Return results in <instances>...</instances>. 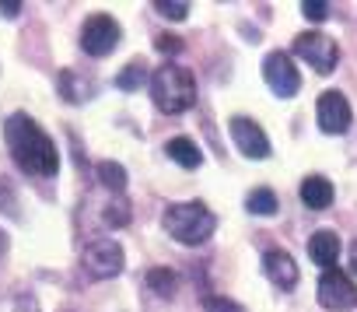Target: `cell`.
<instances>
[{"mask_svg":"<svg viewBox=\"0 0 357 312\" xmlns=\"http://www.w3.org/2000/svg\"><path fill=\"white\" fill-rule=\"evenodd\" d=\"M263 77H266L270 91L280 95V98H294L301 91V74H298V67L291 64V57L284 50H273L263 60Z\"/></svg>","mask_w":357,"mask_h":312,"instance_id":"8","label":"cell"},{"mask_svg":"<svg viewBox=\"0 0 357 312\" xmlns=\"http://www.w3.org/2000/svg\"><path fill=\"white\" fill-rule=\"evenodd\" d=\"M22 0H0V15H4V18H18L22 15Z\"/></svg>","mask_w":357,"mask_h":312,"instance_id":"24","label":"cell"},{"mask_svg":"<svg viewBox=\"0 0 357 312\" xmlns=\"http://www.w3.org/2000/svg\"><path fill=\"white\" fill-rule=\"evenodd\" d=\"M294 57H301L305 64H312L315 74H333L336 64H340V46L326 32H305V36L294 39Z\"/></svg>","mask_w":357,"mask_h":312,"instance_id":"5","label":"cell"},{"mask_svg":"<svg viewBox=\"0 0 357 312\" xmlns=\"http://www.w3.org/2000/svg\"><path fill=\"white\" fill-rule=\"evenodd\" d=\"M308 256H312V263H319L322 270L336 267V260H340V235L329 232V228L312 232V239H308Z\"/></svg>","mask_w":357,"mask_h":312,"instance_id":"12","label":"cell"},{"mask_svg":"<svg viewBox=\"0 0 357 312\" xmlns=\"http://www.w3.org/2000/svg\"><path fill=\"white\" fill-rule=\"evenodd\" d=\"M165 151H168V158H172L175 165H183V169H200V162H204L200 147H197L190 137H172V140L165 144Z\"/></svg>","mask_w":357,"mask_h":312,"instance_id":"14","label":"cell"},{"mask_svg":"<svg viewBox=\"0 0 357 312\" xmlns=\"http://www.w3.org/2000/svg\"><path fill=\"white\" fill-rule=\"evenodd\" d=\"M119 36H123V29L112 15H91L81 25V50L88 57H109L119 46Z\"/></svg>","mask_w":357,"mask_h":312,"instance_id":"6","label":"cell"},{"mask_svg":"<svg viewBox=\"0 0 357 312\" xmlns=\"http://www.w3.org/2000/svg\"><path fill=\"white\" fill-rule=\"evenodd\" d=\"M105 225H109V228H126V225H130V204H126L123 197L105 207Z\"/></svg>","mask_w":357,"mask_h":312,"instance_id":"21","label":"cell"},{"mask_svg":"<svg viewBox=\"0 0 357 312\" xmlns=\"http://www.w3.org/2000/svg\"><path fill=\"white\" fill-rule=\"evenodd\" d=\"M4 249H8V235L0 232V256H4Z\"/></svg>","mask_w":357,"mask_h":312,"instance_id":"27","label":"cell"},{"mask_svg":"<svg viewBox=\"0 0 357 312\" xmlns=\"http://www.w3.org/2000/svg\"><path fill=\"white\" fill-rule=\"evenodd\" d=\"M204 312H245L238 302L225 298V295H207L204 298Z\"/></svg>","mask_w":357,"mask_h":312,"instance_id":"22","label":"cell"},{"mask_svg":"<svg viewBox=\"0 0 357 312\" xmlns=\"http://www.w3.org/2000/svg\"><path fill=\"white\" fill-rule=\"evenodd\" d=\"M154 46H158L161 53H178V50H183V43H178L175 36H161V39H158Z\"/></svg>","mask_w":357,"mask_h":312,"instance_id":"25","label":"cell"},{"mask_svg":"<svg viewBox=\"0 0 357 312\" xmlns=\"http://www.w3.org/2000/svg\"><path fill=\"white\" fill-rule=\"evenodd\" d=\"M4 144L22 172L43 176V179L60 172V151H56L53 137L29 112H11L4 119Z\"/></svg>","mask_w":357,"mask_h":312,"instance_id":"1","label":"cell"},{"mask_svg":"<svg viewBox=\"0 0 357 312\" xmlns=\"http://www.w3.org/2000/svg\"><path fill=\"white\" fill-rule=\"evenodd\" d=\"M161 228L175 239V242H183V246H204L214 228H218V218L207 204L200 200H183V204H172L165 207L161 214Z\"/></svg>","mask_w":357,"mask_h":312,"instance_id":"3","label":"cell"},{"mask_svg":"<svg viewBox=\"0 0 357 312\" xmlns=\"http://www.w3.org/2000/svg\"><path fill=\"white\" fill-rule=\"evenodd\" d=\"M228 130H231V140H235V147L245 154V158H270V137H266V130L256 123V119H249V116H231V123H228Z\"/></svg>","mask_w":357,"mask_h":312,"instance_id":"9","label":"cell"},{"mask_svg":"<svg viewBox=\"0 0 357 312\" xmlns=\"http://www.w3.org/2000/svg\"><path fill=\"white\" fill-rule=\"evenodd\" d=\"M301 15H305L308 22H326V18H329V4H326V0H305Z\"/></svg>","mask_w":357,"mask_h":312,"instance_id":"23","label":"cell"},{"mask_svg":"<svg viewBox=\"0 0 357 312\" xmlns=\"http://www.w3.org/2000/svg\"><path fill=\"white\" fill-rule=\"evenodd\" d=\"M144 81H147V70H144L140 60L126 64V70L116 74V88H119V91H137V88H144Z\"/></svg>","mask_w":357,"mask_h":312,"instance_id":"19","label":"cell"},{"mask_svg":"<svg viewBox=\"0 0 357 312\" xmlns=\"http://www.w3.org/2000/svg\"><path fill=\"white\" fill-rule=\"evenodd\" d=\"M56 88H60V95L67 98V102H84L88 98V81H81L74 70H63L60 77H56Z\"/></svg>","mask_w":357,"mask_h":312,"instance_id":"17","label":"cell"},{"mask_svg":"<svg viewBox=\"0 0 357 312\" xmlns=\"http://www.w3.org/2000/svg\"><path fill=\"white\" fill-rule=\"evenodd\" d=\"M263 274L284 291H291L298 284V263L291 260L287 249H266L263 253Z\"/></svg>","mask_w":357,"mask_h":312,"instance_id":"11","label":"cell"},{"mask_svg":"<svg viewBox=\"0 0 357 312\" xmlns=\"http://www.w3.org/2000/svg\"><path fill=\"white\" fill-rule=\"evenodd\" d=\"M319 305L329 309V312H347L357 305V284L340 270V267H329L322 270L319 277Z\"/></svg>","mask_w":357,"mask_h":312,"instance_id":"7","label":"cell"},{"mask_svg":"<svg viewBox=\"0 0 357 312\" xmlns=\"http://www.w3.org/2000/svg\"><path fill=\"white\" fill-rule=\"evenodd\" d=\"M315 119H319L322 133H347L350 119H354V109L340 91H322L319 102H315Z\"/></svg>","mask_w":357,"mask_h":312,"instance_id":"10","label":"cell"},{"mask_svg":"<svg viewBox=\"0 0 357 312\" xmlns=\"http://www.w3.org/2000/svg\"><path fill=\"white\" fill-rule=\"evenodd\" d=\"M298 193H301V204L308 211H326L333 204V183L326 176H305Z\"/></svg>","mask_w":357,"mask_h":312,"instance_id":"13","label":"cell"},{"mask_svg":"<svg viewBox=\"0 0 357 312\" xmlns=\"http://www.w3.org/2000/svg\"><path fill=\"white\" fill-rule=\"evenodd\" d=\"M151 8L161 18H168V22H186L190 18V4H186V0H154Z\"/></svg>","mask_w":357,"mask_h":312,"instance_id":"20","label":"cell"},{"mask_svg":"<svg viewBox=\"0 0 357 312\" xmlns=\"http://www.w3.org/2000/svg\"><path fill=\"white\" fill-rule=\"evenodd\" d=\"M350 270H354V274H357V242H354V246H350Z\"/></svg>","mask_w":357,"mask_h":312,"instance_id":"26","label":"cell"},{"mask_svg":"<svg viewBox=\"0 0 357 312\" xmlns=\"http://www.w3.org/2000/svg\"><path fill=\"white\" fill-rule=\"evenodd\" d=\"M147 288H151L158 298H175V291H178V274H172L168 267H154V270H147Z\"/></svg>","mask_w":357,"mask_h":312,"instance_id":"15","label":"cell"},{"mask_svg":"<svg viewBox=\"0 0 357 312\" xmlns=\"http://www.w3.org/2000/svg\"><path fill=\"white\" fill-rule=\"evenodd\" d=\"M81 267H84L88 277H95V281H109V277L123 274V267H126V253H123V246H119L116 239H95V242L84 246V253H81Z\"/></svg>","mask_w":357,"mask_h":312,"instance_id":"4","label":"cell"},{"mask_svg":"<svg viewBox=\"0 0 357 312\" xmlns=\"http://www.w3.org/2000/svg\"><path fill=\"white\" fill-rule=\"evenodd\" d=\"M245 211H249V214H263V218L277 214V193H273V190H252V193L245 197Z\"/></svg>","mask_w":357,"mask_h":312,"instance_id":"18","label":"cell"},{"mask_svg":"<svg viewBox=\"0 0 357 312\" xmlns=\"http://www.w3.org/2000/svg\"><path fill=\"white\" fill-rule=\"evenodd\" d=\"M95 172H98V183L105 190H112V193H123L126 190V169L119 162H98Z\"/></svg>","mask_w":357,"mask_h":312,"instance_id":"16","label":"cell"},{"mask_svg":"<svg viewBox=\"0 0 357 312\" xmlns=\"http://www.w3.org/2000/svg\"><path fill=\"white\" fill-rule=\"evenodd\" d=\"M151 98L165 116H183L186 109L197 105V81L186 67L161 64L151 74Z\"/></svg>","mask_w":357,"mask_h":312,"instance_id":"2","label":"cell"}]
</instances>
